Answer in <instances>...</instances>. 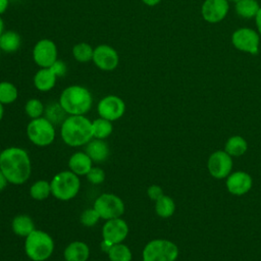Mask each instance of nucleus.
<instances>
[{
	"label": "nucleus",
	"mask_w": 261,
	"mask_h": 261,
	"mask_svg": "<svg viewBox=\"0 0 261 261\" xmlns=\"http://www.w3.org/2000/svg\"><path fill=\"white\" fill-rule=\"evenodd\" d=\"M31 160L28 153L17 147H10L0 153V170L8 182L24 184L31 175Z\"/></svg>",
	"instance_id": "nucleus-1"
},
{
	"label": "nucleus",
	"mask_w": 261,
	"mask_h": 261,
	"mask_svg": "<svg viewBox=\"0 0 261 261\" xmlns=\"http://www.w3.org/2000/svg\"><path fill=\"white\" fill-rule=\"evenodd\" d=\"M61 138L71 147L88 144L93 138L92 122L84 115H70L61 124Z\"/></svg>",
	"instance_id": "nucleus-2"
},
{
	"label": "nucleus",
	"mask_w": 261,
	"mask_h": 261,
	"mask_svg": "<svg viewBox=\"0 0 261 261\" xmlns=\"http://www.w3.org/2000/svg\"><path fill=\"white\" fill-rule=\"evenodd\" d=\"M59 103L64 111L70 115H84L93 103L92 94L83 86H69L60 95Z\"/></svg>",
	"instance_id": "nucleus-3"
},
{
	"label": "nucleus",
	"mask_w": 261,
	"mask_h": 261,
	"mask_svg": "<svg viewBox=\"0 0 261 261\" xmlns=\"http://www.w3.org/2000/svg\"><path fill=\"white\" fill-rule=\"evenodd\" d=\"M54 242L45 231L35 229L24 242V251L27 256L33 261H45L53 253Z\"/></svg>",
	"instance_id": "nucleus-4"
},
{
	"label": "nucleus",
	"mask_w": 261,
	"mask_h": 261,
	"mask_svg": "<svg viewBox=\"0 0 261 261\" xmlns=\"http://www.w3.org/2000/svg\"><path fill=\"white\" fill-rule=\"evenodd\" d=\"M80 178L72 171H61L51 180V194L58 200L68 201L74 198L80 190Z\"/></svg>",
	"instance_id": "nucleus-5"
},
{
	"label": "nucleus",
	"mask_w": 261,
	"mask_h": 261,
	"mask_svg": "<svg viewBox=\"0 0 261 261\" xmlns=\"http://www.w3.org/2000/svg\"><path fill=\"white\" fill-rule=\"evenodd\" d=\"M177 246L168 240H153L143 250V261H175Z\"/></svg>",
	"instance_id": "nucleus-6"
},
{
	"label": "nucleus",
	"mask_w": 261,
	"mask_h": 261,
	"mask_svg": "<svg viewBox=\"0 0 261 261\" xmlns=\"http://www.w3.org/2000/svg\"><path fill=\"white\" fill-rule=\"evenodd\" d=\"M27 135L30 141L37 146H48L55 139L53 123L46 117L32 119L27 126Z\"/></svg>",
	"instance_id": "nucleus-7"
},
{
	"label": "nucleus",
	"mask_w": 261,
	"mask_h": 261,
	"mask_svg": "<svg viewBox=\"0 0 261 261\" xmlns=\"http://www.w3.org/2000/svg\"><path fill=\"white\" fill-rule=\"evenodd\" d=\"M94 208L99 213L102 219L118 218L124 212V204L122 200L113 194H102L95 203Z\"/></svg>",
	"instance_id": "nucleus-8"
},
{
	"label": "nucleus",
	"mask_w": 261,
	"mask_h": 261,
	"mask_svg": "<svg viewBox=\"0 0 261 261\" xmlns=\"http://www.w3.org/2000/svg\"><path fill=\"white\" fill-rule=\"evenodd\" d=\"M33 58L41 68L50 67L57 60V47L49 39L38 41L33 49Z\"/></svg>",
	"instance_id": "nucleus-9"
},
{
	"label": "nucleus",
	"mask_w": 261,
	"mask_h": 261,
	"mask_svg": "<svg viewBox=\"0 0 261 261\" xmlns=\"http://www.w3.org/2000/svg\"><path fill=\"white\" fill-rule=\"evenodd\" d=\"M233 46L244 52L257 54L259 51V35L252 29L243 28L237 30L231 37Z\"/></svg>",
	"instance_id": "nucleus-10"
},
{
	"label": "nucleus",
	"mask_w": 261,
	"mask_h": 261,
	"mask_svg": "<svg viewBox=\"0 0 261 261\" xmlns=\"http://www.w3.org/2000/svg\"><path fill=\"white\" fill-rule=\"evenodd\" d=\"M97 110L100 117L113 121L123 115L125 111V104L121 98L109 95L99 101Z\"/></svg>",
	"instance_id": "nucleus-11"
},
{
	"label": "nucleus",
	"mask_w": 261,
	"mask_h": 261,
	"mask_svg": "<svg viewBox=\"0 0 261 261\" xmlns=\"http://www.w3.org/2000/svg\"><path fill=\"white\" fill-rule=\"evenodd\" d=\"M95 65L105 71L113 70L119 63L117 51L109 45H99L94 49L93 59Z\"/></svg>",
	"instance_id": "nucleus-12"
},
{
	"label": "nucleus",
	"mask_w": 261,
	"mask_h": 261,
	"mask_svg": "<svg viewBox=\"0 0 261 261\" xmlns=\"http://www.w3.org/2000/svg\"><path fill=\"white\" fill-rule=\"evenodd\" d=\"M232 168L231 156L225 151H215L208 159V170L215 178H224Z\"/></svg>",
	"instance_id": "nucleus-13"
},
{
	"label": "nucleus",
	"mask_w": 261,
	"mask_h": 261,
	"mask_svg": "<svg viewBox=\"0 0 261 261\" xmlns=\"http://www.w3.org/2000/svg\"><path fill=\"white\" fill-rule=\"evenodd\" d=\"M128 233V226L121 218H113L107 220L102 228L103 240L114 244L121 243Z\"/></svg>",
	"instance_id": "nucleus-14"
},
{
	"label": "nucleus",
	"mask_w": 261,
	"mask_h": 261,
	"mask_svg": "<svg viewBox=\"0 0 261 261\" xmlns=\"http://www.w3.org/2000/svg\"><path fill=\"white\" fill-rule=\"evenodd\" d=\"M202 16L208 22L222 20L228 12L227 0H205L202 5Z\"/></svg>",
	"instance_id": "nucleus-15"
},
{
	"label": "nucleus",
	"mask_w": 261,
	"mask_h": 261,
	"mask_svg": "<svg viewBox=\"0 0 261 261\" xmlns=\"http://www.w3.org/2000/svg\"><path fill=\"white\" fill-rule=\"evenodd\" d=\"M226 188L232 195H245L252 188V177L245 171H236L228 175L226 179Z\"/></svg>",
	"instance_id": "nucleus-16"
},
{
	"label": "nucleus",
	"mask_w": 261,
	"mask_h": 261,
	"mask_svg": "<svg viewBox=\"0 0 261 261\" xmlns=\"http://www.w3.org/2000/svg\"><path fill=\"white\" fill-rule=\"evenodd\" d=\"M87 155L94 162H103L109 156V148L108 145L101 139L91 140L86 147Z\"/></svg>",
	"instance_id": "nucleus-17"
},
{
	"label": "nucleus",
	"mask_w": 261,
	"mask_h": 261,
	"mask_svg": "<svg viewBox=\"0 0 261 261\" xmlns=\"http://www.w3.org/2000/svg\"><path fill=\"white\" fill-rule=\"evenodd\" d=\"M89 255L88 245L80 241L70 243L64 250V259L66 261H87Z\"/></svg>",
	"instance_id": "nucleus-18"
},
{
	"label": "nucleus",
	"mask_w": 261,
	"mask_h": 261,
	"mask_svg": "<svg viewBox=\"0 0 261 261\" xmlns=\"http://www.w3.org/2000/svg\"><path fill=\"white\" fill-rule=\"evenodd\" d=\"M92 162L87 153L76 152L70 157L68 165L70 170L76 175H86L92 168Z\"/></svg>",
	"instance_id": "nucleus-19"
},
{
	"label": "nucleus",
	"mask_w": 261,
	"mask_h": 261,
	"mask_svg": "<svg viewBox=\"0 0 261 261\" xmlns=\"http://www.w3.org/2000/svg\"><path fill=\"white\" fill-rule=\"evenodd\" d=\"M57 76L50 67L39 69L34 76V85L41 92H47L55 86Z\"/></svg>",
	"instance_id": "nucleus-20"
},
{
	"label": "nucleus",
	"mask_w": 261,
	"mask_h": 261,
	"mask_svg": "<svg viewBox=\"0 0 261 261\" xmlns=\"http://www.w3.org/2000/svg\"><path fill=\"white\" fill-rule=\"evenodd\" d=\"M21 45V38L18 33L14 31L3 32L0 36V50L6 53H13L19 49Z\"/></svg>",
	"instance_id": "nucleus-21"
},
{
	"label": "nucleus",
	"mask_w": 261,
	"mask_h": 261,
	"mask_svg": "<svg viewBox=\"0 0 261 261\" xmlns=\"http://www.w3.org/2000/svg\"><path fill=\"white\" fill-rule=\"evenodd\" d=\"M12 229L19 237H28L35 230V224L32 218L28 215H17L12 220Z\"/></svg>",
	"instance_id": "nucleus-22"
},
{
	"label": "nucleus",
	"mask_w": 261,
	"mask_h": 261,
	"mask_svg": "<svg viewBox=\"0 0 261 261\" xmlns=\"http://www.w3.org/2000/svg\"><path fill=\"white\" fill-rule=\"evenodd\" d=\"M247 142L241 136L230 137L224 146V151L230 156H241L247 151Z\"/></svg>",
	"instance_id": "nucleus-23"
},
{
	"label": "nucleus",
	"mask_w": 261,
	"mask_h": 261,
	"mask_svg": "<svg viewBox=\"0 0 261 261\" xmlns=\"http://www.w3.org/2000/svg\"><path fill=\"white\" fill-rule=\"evenodd\" d=\"M260 7L256 0H240L236 4L237 13L245 18L255 17Z\"/></svg>",
	"instance_id": "nucleus-24"
},
{
	"label": "nucleus",
	"mask_w": 261,
	"mask_h": 261,
	"mask_svg": "<svg viewBox=\"0 0 261 261\" xmlns=\"http://www.w3.org/2000/svg\"><path fill=\"white\" fill-rule=\"evenodd\" d=\"M174 210H175V204L170 197L163 195L158 200H156L155 211L158 216L162 218H168L174 213Z\"/></svg>",
	"instance_id": "nucleus-25"
},
{
	"label": "nucleus",
	"mask_w": 261,
	"mask_h": 261,
	"mask_svg": "<svg viewBox=\"0 0 261 261\" xmlns=\"http://www.w3.org/2000/svg\"><path fill=\"white\" fill-rule=\"evenodd\" d=\"M92 129H93V137L96 139H105L110 136L112 133V124L110 120L105 118H97L92 122Z\"/></svg>",
	"instance_id": "nucleus-26"
},
{
	"label": "nucleus",
	"mask_w": 261,
	"mask_h": 261,
	"mask_svg": "<svg viewBox=\"0 0 261 261\" xmlns=\"http://www.w3.org/2000/svg\"><path fill=\"white\" fill-rule=\"evenodd\" d=\"M110 261H130L132 252L127 246L123 244H114L108 251Z\"/></svg>",
	"instance_id": "nucleus-27"
},
{
	"label": "nucleus",
	"mask_w": 261,
	"mask_h": 261,
	"mask_svg": "<svg viewBox=\"0 0 261 261\" xmlns=\"http://www.w3.org/2000/svg\"><path fill=\"white\" fill-rule=\"evenodd\" d=\"M94 49L91 45L87 43H79L72 48V55L74 59L79 62H88L93 59Z\"/></svg>",
	"instance_id": "nucleus-28"
},
{
	"label": "nucleus",
	"mask_w": 261,
	"mask_h": 261,
	"mask_svg": "<svg viewBox=\"0 0 261 261\" xmlns=\"http://www.w3.org/2000/svg\"><path fill=\"white\" fill-rule=\"evenodd\" d=\"M16 87L9 82L0 83V102L2 104H10L14 102L17 98Z\"/></svg>",
	"instance_id": "nucleus-29"
},
{
	"label": "nucleus",
	"mask_w": 261,
	"mask_h": 261,
	"mask_svg": "<svg viewBox=\"0 0 261 261\" xmlns=\"http://www.w3.org/2000/svg\"><path fill=\"white\" fill-rule=\"evenodd\" d=\"M31 197L35 200H45L51 194L50 182L47 180H38L30 189Z\"/></svg>",
	"instance_id": "nucleus-30"
},
{
	"label": "nucleus",
	"mask_w": 261,
	"mask_h": 261,
	"mask_svg": "<svg viewBox=\"0 0 261 261\" xmlns=\"http://www.w3.org/2000/svg\"><path fill=\"white\" fill-rule=\"evenodd\" d=\"M46 118L51 121L52 123H58L61 120H64V115H65V111L64 109L61 107L60 103H53L50 104L46 110Z\"/></svg>",
	"instance_id": "nucleus-31"
},
{
	"label": "nucleus",
	"mask_w": 261,
	"mask_h": 261,
	"mask_svg": "<svg viewBox=\"0 0 261 261\" xmlns=\"http://www.w3.org/2000/svg\"><path fill=\"white\" fill-rule=\"evenodd\" d=\"M25 113L31 118L35 119L38 117H41V115L44 112V105L43 103L38 99H30L24 106Z\"/></svg>",
	"instance_id": "nucleus-32"
},
{
	"label": "nucleus",
	"mask_w": 261,
	"mask_h": 261,
	"mask_svg": "<svg viewBox=\"0 0 261 261\" xmlns=\"http://www.w3.org/2000/svg\"><path fill=\"white\" fill-rule=\"evenodd\" d=\"M99 213L96 211V209L93 207L91 209L85 210L81 215V222L85 226H93L95 225L99 219H100Z\"/></svg>",
	"instance_id": "nucleus-33"
},
{
	"label": "nucleus",
	"mask_w": 261,
	"mask_h": 261,
	"mask_svg": "<svg viewBox=\"0 0 261 261\" xmlns=\"http://www.w3.org/2000/svg\"><path fill=\"white\" fill-rule=\"evenodd\" d=\"M86 175H87L88 180L91 184H94V185L101 184L104 180V178H105L104 171L101 168H99V167H92L90 169V171Z\"/></svg>",
	"instance_id": "nucleus-34"
},
{
	"label": "nucleus",
	"mask_w": 261,
	"mask_h": 261,
	"mask_svg": "<svg viewBox=\"0 0 261 261\" xmlns=\"http://www.w3.org/2000/svg\"><path fill=\"white\" fill-rule=\"evenodd\" d=\"M51 70L55 73V75L57 77H60V76H64L66 71H67V66L66 64L62 61V60H56L51 66H50Z\"/></svg>",
	"instance_id": "nucleus-35"
},
{
	"label": "nucleus",
	"mask_w": 261,
	"mask_h": 261,
	"mask_svg": "<svg viewBox=\"0 0 261 261\" xmlns=\"http://www.w3.org/2000/svg\"><path fill=\"white\" fill-rule=\"evenodd\" d=\"M147 194H148V197H149L151 200L156 201V200H158L160 197L163 196V191H162V189H161L159 186L153 185V186H151V187L148 188Z\"/></svg>",
	"instance_id": "nucleus-36"
},
{
	"label": "nucleus",
	"mask_w": 261,
	"mask_h": 261,
	"mask_svg": "<svg viewBox=\"0 0 261 261\" xmlns=\"http://www.w3.org/2000/svg\"><path fill=\"white\" fill-rule=\"evenodd\" d=\"M7 182H8V180H7L6 176H5V175L3 174V172L0 170V192L5 189V187L7 186Z\"/></svg>",
	"instance_id": "nucleus-37"
},
{
	"label": "nucleus",
	"mask_w": 261,
	"mask_h": 261,
	"mask_svg": "<svg viewBox=\"0 0 261 261\" xmlns=\"http://www.w3.org/2000/svg\"><path fill=\"white\" fill-rule=\"evenodd\" d=\"M112 246H113V245H112L111 243H109V242H107V241H105V240H103L102 243H101V249H102L104 252H106V253H108V251L110 250V248H111Z\"/></svg>",
	"instance_id": "nucleus-38"
},
{
	"label": "nucleus",
	"mask_w": 261,
	"mask_h": 261,
	"mask_svg": "<svg viewBox=\"0 0 261 261\" xmlns=\"http://www.w3.org/2000/svg\"><path fill=\"white\" fill-rule=\"evenodd\" d=\"M9 0H0V15L4 13L8 7Z\"/></svg>",
	"instance_id": "nucleus-39"
},
{
	"label": "nucleus",
	"mask_w": 261,
	"mask_h": 261,
	"mask_svg": "<svg viewBox=\"0 0 261 261\" xmlns=\"http://www.w3.org/2000/svg\"><path fill=\"white\" fill-rule=\"evenodd\" d=\"M255 17H256V24H257L258 31H259V33L261 35V8L259 9V11H258V13H257V15Z\"/></svg>",
	"instance_id": "nucleus-40"
},
{
	"label": "nucleus",
	"mask_w": 261,
	"mask_h": 261,
	"mask_svg": "<svg viewBox=\"0 0 261 261\" xmlns=\"http://www.w3.org/2000/svg\"><path fill=\"white\" fill-rule=\"evenodd\" d=\"M146 5L148 6H154L156 4H158L161 0H142Z\"/></svg>",
	"instance_id": "nucleus-41"
},
{
	"label": "nucleus",
	"mask_w": 261,
	"mask_h": 261,
	"mask_svg": "<svg viewBox=\"0 0 261 261\" xmlns=\"http://www.w3.org/2000/svg\"><path fill=\"white\" fill-rule=\"evenodd\" d=\"M3 32H4V21L0 16V36L3 34Z\"/></svg>",
	"instance_id": "nucleus-42"
},
{
	"label": "nucleus",
	"mask_w": 261,
	"mask_h": 261,
	"mask_svg": "<svg viewBox=\"0 0 261 261\" xmlns=\"http://www.w3.org/2000/svg\"><path fill=\"white\" fill-rule=\"evenodd\" d=\"M3 113H4V108H3V104L0 102V120L3 117Z\"/></svg>",
	"instance_id": "nucleus-43"
},
{
	"label": "nucleus",
	"mask_w": 261,
	"mask_h": 261,
	"mask_svg": "<svg viewBox=\"0 0 261 261\" xmlns=\"http://www.w3.org/2000/svg\"><path fill=\"white\" fill-rule=\"evenodd\" d=\"M229 1H232V2H236V3H237V2H239L240 0H229Z\"/></svg>",
	"instance_id": "nucleus-44"
}]
</instances>
